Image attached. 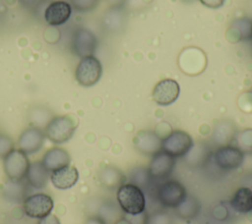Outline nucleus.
<instances>
[{"label": "nucleus", "mask_w": 252, "mask_h": 224, "mask_svg": "<svg viewBox=\"0 0 252 224\" xmlns=\"http://www.w3.org/2000/svg\"><path fill=\"white\" fill-rule=\"evenodd\" d=\"M116 200L125 214H138L146 210L145 194L132 183H124L117 189Z\"/></svg>", "instance_id": "obj_1"}, {"label": "nucleus", "mask_w": 252, "mask_h": 224, "mask_svg": "<svg viewBox=\"0 0 252 224\" xmlns=\"http://www.w3.org/2000/svg\"><path fill=\"white\" fill-rule=\"evenodd\" d=\"M156 196L163 207L176 208L187 196V191L179 181L166 180L158 187Z\"/></svg>", "instance_id": "obj_2"}, {"label": "nucleus", "mask_w": 252, "mask_h": 224, "mask_svg": "<svg viewBox=\"0 0 252 224\" xmlns=\"http://www.w3.org/2000/svg\"><path fill=\"white\" fill-rule=\"evenodd\" d=\"M76 125L69 116H55L45 126V137L54 143L68 141L74 135Z\"/></svg>", "instance_id": "obj_3"}, {"label": "nucleus", "mask_w": 252, "mask_h": 224, "mask_svg": "<svg viewBox=\"0 0 252 224\" xmlns=\"http://www.w3.org/2000/svg\"><path fill=\"white\" fill-rule=\"evenodd\" d=\"M193 144V139L188 133L182 130H174L162 139L161 149L174 158H179L184 157Z\"/></svg>", "instance_id": "obj_4"}, {"label": "nucleus", "mask_w": 252, "mask_h": 224, "mask_svg": "<svg viewBox=\"0 0 252 224\" xmlns=\"http://www.w3.org/2000/svg\"><path fill=\"white\" fill-rule=\"evenodd\" d=\"M30 164L28 155L19 148H13L4 157V171L10 181L25 180Z\"/></svg>", "instance_id": "obj_5"}, {"label": "nucleus", "mask_w": 252, "mask_h": 224, "mask_svg": "<svg viewBox=\"0 0 252 224\" xmlns=\"http://www.w3.org/2000/svg\"><path fill=\"white\" fill-rule=\"evenodd\" d=\"M217 167L223 171L239 168L244 161V152L235 144L220 145L212 154Z\"/></svg>", "instance_id": "obj_6"}, {"label": "nucleus", "mask_w": 252, "mask_h": 224, "mask_svg": "<svg viewBox=\"0 0 252 224\" xmlns=\"http://www.w3.org/2000/svg\"><path fill=\"white\" fill-rule=\"evenodd\" d=\"M101 75L102 66L99 60L93 55L81 58L75 72L77 82L83 86L94 85Z\"/></svg>", "instance_id": "obj_7"}, {"label": "nucleus", "mask_w": 252, "mask_h": 224, "mask_svg": "<svg viewBox=\"0 0 252 224\" xmlns=\"http://www.w3.org/2000/svg\"><path fill=\"white\" fill-rule=\"evenodd\" d=\"M53 208V199L47 194L36 193L28 196L23 201V209L27 216L40 219L50 214Z\"/></svg>", "instance_id": "obj_8"}, {"label": "nucleus", "mask_w": 252, "mask_h": 224, "mask_svg": "<svg viewBox=\"0 0 252 224\" xmlns=\"http://www.w3.org/2000/svg\"><path fill=\"white\" fill-rule=\"evenodd\" d=\"M175 159L162 149L152 156L148 170L153 180H164L169 177L175 166Z\"/></svg>", "instance_id": "obj_9"}, {"label": "nucleus", "mask_w": 252, "mask_h": 224, "mask_svg": "<svg viewBox=\"0 0 252 224\" xmlns=\"http://www.w3.org/2000/svg\"><path fill=\"white\" fill-rule=\"evenodd\" d=\"M180 93L179 84L172 79L159 81L153 89L154 101L161 106H167L178 98Z\"/></svg>", "instance_id": "obj_10"}, {"label": "nucleus", "mask_w": 252, "mask_h": 224, "mask_svg": "<svg viewBox=\"0 0 252 224\" xmlns=\"http://www.w3.org/2000/svg\"><path fill=\"white\" fill-rule=\"evenodd\" d=\"M97 46L96 36L89 29H78L73 37L72 47L76 55L81 58L91 56L94 53Z\"/></svg>", "instance_id": "obj_11"}, {"label": "nucleus", "mask_w": 252, "mask_h": 224, "mask_svg": "<svg viewBox=\"0 0 252 224\" xmlns=\"http://www.w3.org/2000/svg\"><path fill=\"white\" fill-rule=\"evenodd\" d=\"M45 135L41 129L32 127L25 130L18 140L19 149L28 154H34L40 150L43 145Z\"/></svg>", "instance_id": "obj_12"}, {"label": "nucleus", "mask_w": 252, "mask_h": 224, "mask_svg": "<svg viewBox=\"0 0 252 224\" xmlns=\"http://www.w3.org/2000/svg\"><path fill=\"white\" fill-rule=\"evenodd\" d=\"M162 139L155 132L143 130L137 133L134 138V145L136 149L142 154L154 155L161 150Z\"/></svg>", "instance_id": "obj_13"}, {"label": "nucleus", "mask_w": 252, "mask_h": 224, "mask_svg": "<svg viewBox=\"0 0 252 224\" xmlns=\"http://www.w3.org/2000/svg\"><path fill=\"white\" fill-rule=\"evenodd\" d=\"M72 13L71 5L65 1H54L50 3L44 12V19L51 26L65 24Z\"/></svg>", "instance_id": "obj_14"}, {"label": "nucleus", "mask_w": 252, "mask_h": 224, "mask_svg": "<svg viewBox=\"0 0 252 224\" xmlns=\"http://www.w3.org/2000/svg\"><path fill=\"white\" fill-rule=\"evenodd\" d=\"M79 180V172L76 167L67 165L50 173L52 185L59 190H66L73 187Z\"/></svg>", "instance_id": "obj_15"}, {"label": "nucleus", "mask_w": 252, "mask_h": 224, "mask_svg": "<svg viewBox=\"0 0 252 224\" xmlns=\"http://www.w3.org/2000/svg\"><path fill=\"white\" fill-rule=\"evenodd\" d=\"M40 161L49 172H52L59 168L70 165L71 157L64 148L52 147L44 153Z\"/></svg>", "instance_id": "obj_16"}, {"label": "nucleus", "mask_w": 252, "mask_h": 224, "mask_svg": "<svg viewBox=\"0 0 252 224\" xmlns=\"http://www.w3.org/2000/svg\"><path fill=\"white\" fill-rule=\"evenodd\" d=\"M50 173L41 163V161H34L30 164L26 175V181L29 186L33 189H43L50 180Z\"/></svg>", "instance_id": "obj_17"}, {"label": "nucleus", "mask_w": 252, "mask_h": 224, "mask_svg": "<svg viewBox=\"0 0 252 224\" xmlns=\"http://www.w3.org/2000/svg\"><path fill=\"white\" fill-rule=\"evenodd\" d=\"M179 64L182 71L188 74H197L204 68L205 57L202 51L195 48L192 59V47L187 48L181 53Z\"/></svg>", "instance_id": "obj_18"}, {"label": "nucleus", "mask_w": 252, "mask_h": 224, "mask_svg": "<svg viewBox=\"0 0 252 224\" xmlns=\"http://www.w3.org/2000/svg\"><path fill=\"white\" fill-rule=\"evenodd\" d=\"M212 154L213 152L206 144L203 142H198L193 144L191 149L184 156V159L189 166L197 168L206 164L212 157Z\"/></svg>", "instance_id": "obj_19"}, {"label": "nucleus", "mask_w": 252, "mask_h": 224, "mask_svg": "<svg viewBox=\"0 0 252 224\" xmlns=\"http://www.w3.org/2000/svg\"><path fill=\"white\" fill-rule=\"evenodd\" d=\"M229 203L235 211L249 213L252 211V190L248 187H240L233 194Z\"/></svg>", "instance_id": "obj_20"}, {"label": "nucleus", "mask_w": 252, "mask_h": 224, "mask_svg": "<svg viewBox=\"0 0 252 224\" xmlns=\"http://www.w3.org/2000/svg\"><path fill=\"white\" fill-rule=\"evenodd\" d=\"M236 129L233 123L229 121H221L218 125H216L213 140L216 143L220 145L231 144L236 136Z\"/></svg>", "instance_id": "obj_21"}, {"label": "nucleus", "mask_w": 252, "mask_h": 224, "mask_svg": "<svg viewBox=\"0 0 252 224\" xmlns=\"http://www.w3.org/2000/svg\"><path fill=\"white\" fill-rule=\"evenodd\" d=\"M99 181L106 189L114 190L126 183V177L119 169L107 166L99 172Z\"/></svg>", "instance_id": "obj_22"}, {"label": "nucleus", "mask_w": 252, "mask_h": 224, "mask_svg": "<svg viewBox=\"0 0 252 224\" xmlns=\"http://www.w3.org/2000/svg\"><path fill=\"white\" fill-rule=\"evenodd\" d=\"M201 202L197 197L191 195H187L185 199L175 208L176 214L184 220L194 219L201 212Z\"/></svg>", "instance_id": "obj_23"}, {"label": "nucleus", "mask_w": 252, "mask_h": 224, "mask_svg": "<svg viewBox=\"0 0 252 224\" xmlns=\"http://www.w3.org/2000/svg\"><path fill=\"white\" fill-rule=\"evenodd\" d=\"M122 209L119 204L114 203L112 201H105L101 204L98 212V216L107 224H115L118 220H120L124 215L122 214Z\"/></svg>", "instance_id": "obj_24"}, {"label": "nucleus", "mask_w": 252, "mask_h": 224, "mask_svg": "<svg viewBox=\"0 0 252 224\" xmlns=\"http://www.w3.org/2000/svg\"><path fill=\"white\" fill-rule=\"evenodd\" d=\"M23 181L14 182V181L9 180V183L6 184L4 191H3V194L6 196V197L8 199H11L12 201H17V202L24 201V199L27 197L26 187H27L28 183H27V185H25L23 183Z\"/></svg>", "instance_id": "obj_25"}, {"label": "nucleus", "mask_w": 252, "mask_h": 224, "mask_svg": "<svg viewBox=\"0 0 252 224\" xmlns=\"http://www.w3.org/2000/svg\"><path fill=\"white\" fill-rule=\"evenodd\" d=\"M232 34L236 40L249 39L252 36V22L246 18H241L233 22L231 26Z\"/></svg>", "instance_id": "obj_26"}, {"label": "nucleus", "mask_w": 252, "mask_h": 224, "mask_svg": "<svg viewBox=\"0 0 252 224\" xmlns=\"http://www.w3.org/2000/svg\"><path fill=\"white\" fill-rule=\"evenodd\" d=\"M129 179H130V183L138 186L139 188L143 189H147L151 182H152V177L149 173V170L147 167H143V166H139L134 168L129 175Z\"/></svg>", "instance_id": "obj_27"}, {"label": "nucleus", "mask_w": 252, "mask_h": 224, "mask_svg": "<svg viewBox=\"0 0 252 224\" xmlns=\"http://www.w3.org/2000/svg\"><path fill=\"white\" fill-rule=\"evenodd\" d=\"M235 145L240 148L244 154H252V129H244L241 132L237 133L235 136Z\"/></svg>", "instance_id": "obj_28"}, {"label": "nucleus", "mask_w": 252, "mask_h": 224, "mask_svg": "<svg viewBox=\"0 0 252 224\" xmlns=\"http://www.w3.org/2000/svg\"><path fill=\"white\" fill-rule=\"evenodd\" d=\"M149 224H172V220L166 212L156 211L149 216Z\"/></svg>", "instance_id": "obj_29"}, {"label": "nucleus", "mask_w": 252, "mask_h": 224, "mask_svg": "<svg viewBox=\"0 0 252 224\" xmlns=\"http://www.w3.org/2000/svg\"><path fill=\"white\" fill-rule=\"evenodd\" d=\"M149 216L146 210L138 214H124V218L130 224H149Z\"/></svg>", "instance_id": "obj_30"}, {"label": "nucleus", "mask_w": 252, "mask_h": 224, "mask_svg": "<svg viewBox=\"0 0 252 224\" xmlns=\"http://www.w3.org/2000/svg\"><path fill=\"white\" fill-rule=\"evenodd\" d=\"M14 148L13 140L5 135H0V157H5Z\"/></svg>", "instance_id": "obj_31"}, {"label": "nucleus", "mask_w": 252, "mask_h": 224, "mask_svg": "<svg viewBox=\"0 0 252 224\" xmlns=\"http://www.w3.org/2000/svg\"><path fill=\"white\" fill-rule=\"evenodd\" d=\"M74 6L81 11H88L94 8L97 4V0H72Z\"/></svg>", "instance_id": "obj_32"}, {"label": "nucleus", "mask_w": 252, "mask_h": 224, "mask_svg": "<svg viewBox=\"0 0 252 224\" xmlns=\"http://www.w3.org/2000/svg\"><path fill=\"white\" fill-rule=\"evenodd\" d=\"M204 6L212 9H217L224 4L225 0H199Z\"/></svg>", "instance_id": "obj_33"}, {"label": "nucleus", "mask_w": 252, "mask_h": 224, "mask_svg": "<svg viewBox=\"0 0 252 224\" xmlns=\"http://www.w3.org/2000/svg\"><path fill=\"white\" fill-rule=\"evenodd\" d=\"M37 224H60V221L57 216L53 214H48L42 218H40Z\"/></svg>", "instance_id": "obj_34"}, {"label": "nucleus", "mask_w": 252, "mask_h": 224, "mask_svg": "<svg viewBox=\"0 0 252 224\" xmlns=\"http://www.w3.org/2000/svg\"><path fill=\"white\" fill-rule=\"evenodd\" d=\"M85 224H106V223L98 215H96V216L89 217Z\"/></svg>", "instance_id": "obj_35"}, {"label": "nucleus", "mask_w": 252, "mask_h": 224, "mask_svg": "<svg viewBox=\"0 0 252 224\" xmlns=\"http://www.w3.org/2000/svg\"><path fill=\"white\" fill-rule=\"evenodd\" d=\"M115 224H130V223H129V222H128V220H127V219H125V218H124V216H123V217H122L120 220H118Z\"/></svg>", "instance_id": "obj_36"}, {"label": "nucleus", "mask_w": 252, "mask_h": 224, "mask_svg": "<svg viewBox=\"0 0 252 224\" xmlns=\"http://www.w3.org/2000/svg\"><path fill=\"white\" fill-rule=\"evenodd\" d=\"M22 3H24V4H31L33 0H20Z\"/></svg>", "instance_id": "obj_37"}, {"label": "nucleus", "mask_w": 252, "mask_h": 224, "mask_svg": "<svg viewBox=\"0 0 252 224\" xmlns=\"http://www.w3.org/2000/svg\"><path fill=\"white\" fill-rule=\"evenodd\" d=\"M182 1H192V0H182Z\"/></svg>", "instance_id": "obj_38"}, {"label": "nucleus", "mask_w": 252, "mask_h": 224, "mask_svg": "<svg viewBox=\"0 0 252 224\" xmlns=\"http://www.w3.org/2000/svg\"><path fill=\"white\" fill-rule=\"evenodd\" d=\"M250 91H251V92H252V89H251V90H250Z\"/></svg>", "instance_id": "obj_39"}]
</instances>
